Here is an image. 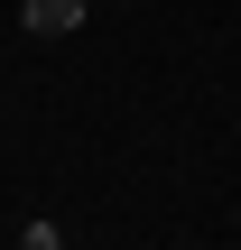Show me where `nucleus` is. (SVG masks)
<instances>
[{
  "label": "nucleus",
  "instance_id": "1",
  "mask_svg": "<svg viewBox=\"0 0 241 250\" xmlns=\"http://www.w3.org/2000/svg\"><path fill=\"white\" fill-rule=\"evenodd\" d=\"M19 28L28 37H65V28H84V0H19Z\"/></svg>",
  "mask_w": 241,
  "mask_h": 250
},
{
  "label": "nucleus",
  "instance_id": "2",
  "mask_svg": "<svg viewBox=\"0 0 241 250\" xmlns=\"http://www.w3.org/2000/svg\"><path fill=\"white\" fill-rule=\"evenodd\" d=\"M19 250H65V232H56V223L37 213V223H19Z\"/></svg>",
  "mask_w": 241,
  "mask_h": 250
}]
</instances>
